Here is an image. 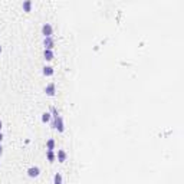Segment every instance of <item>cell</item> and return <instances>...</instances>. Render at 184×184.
Masks as SVG:
<instances>
[{
	"label": "cell",
	"instance_id": "1",
	"mask_svg": "<svg viewBox=\"0 0 184 184\" xmlns=\"http://www.w3.org/2000/svg\"><path fill=\"white\" fill-rule=\"evenodd\" d=\"M51 114H52V121H51L52 128H53V130H56L58 132H63V131H65L63 118L59 115V112L56 111V108H51Z\"/></svg>",
	"mask_w": 184,
	"mask_h": 184
},
{
	"label": "cell",
	"instance_id": "2",
	"mask_svg": "<svg viewBox=\"0 0 184 184\" xmlns=\"http://www.w3.org/2000/svg\"><path fill=\"white\" fill-rule=\"evenodd\" d=\"M42 35L43 38H46V36H52L53 35V28L51 23H45L42 26Z\"/></svg>",
	"mask_w": 184,
	"mask_h": 184
},
{
	"label": "cell",
	"instance_id": "3",
	"mask_svg": "<svg viewBox=\"0 0 184 184\" xmlns=\"http://www.w3.org/2000/svg\"><path fill=\"white\" fill-rule=\"evenodd\" d=\"M43 46H45V49H53L55 47V39H53V36L43 38Z\"/></svg>",
	"mask_w": 184,
	"mask_h": 184
},
{
	"label": "cell",
	"instance_id": "4",
	"mask_svg": "<svg viewBox=\"0 0 184 184\" xmlns=\"http://www.w3.org/2000/svg\"><path fill=\"white\" fill-rule=\"evenodd\" d=\"M45 94H46L47 96H55V94H56V85H55L53 82L47 84L46 88H45Z\"/></svg>",
	"mask_w": 184,
	"mask_h": 184
},
{
	"label": "cell",
	"instance_id": "5",
	"mask_svg": "<svg viewBox=\"0 0 184 184\" xmlns=\"http://www.w3.org/2000/svg\"><path fill=\"white\" fill-rule=\"evenodd\" d=\"M39 174H40V168H39V167H30L28 170V175L30 178H35V177H38Z\"/></svg>",
	"mask_w": 184,
	"mask_h": 184
},
{
	"label": "cell",
	"instance_id": "6",
	"mask_svg": "<svg viewBox=\"0 0 184 184\" xmlns=\"http://www.w3.org/2000/svg\"><path fill=\"white\" fill-rule=\"evenodd\" d=\"M43 58H45V61H52L53 58H55V53H53V49H45L43 51Z\"/></svg>",
	"mask_w": 184,
	"mask_h": 184
},
{
	"label": "cell",
	"instance_id": "7",
	"mask_svg": "<svg viewBox=\"0 0 184 184\" xmlns=\"http://www.w3.org/2000/svg\"><path fill=\"white\" fill-rule=\"evenodd\" d=\"M22 7H23L24 13H30V12H32V0H23Z\"/></svg>",
	"mask_w": 184,
	"mask_h": 184
},
{
	"label": "cell",
	"instance_id": "8",
	"mask_svg": "<svg viewBox=\"0 0 184 184\" xmlns=\"http://www.w3.org/2000/svg\"><path fill=\"white\" fill-rule=\"evenodd\" d=\"M56 158H58V161H59V163H65L66 158H68V154H66L65 150H59V151H58Z\"/></svg>",
	"mask_w": 184,
	"mask_h": 184
},
{
	"label": "cell",
	"instance_id": "9",
	"mask_svg": "<svg viewBox=\"0 0 184 184\" xmlns=\"http://www.w3.org/2000/svg\"><path fill=\"white\" fill-rule=\"evenodd\" d=\"M42 72H43V75H45V76H52L53 73H55V71H53V68H52V66H49V65L45 66Z\"/></svg>",
	"mask_w": 184,
	"mask_h": 184
},
{
	"label": "cell",
	"instance_id": "10",
	"mask_svg": "<svg viewBox=\"0 0 184 184\" xmlns=\"http://www.w3.org/2000/svg\"><path fill=\"white\" fill-rule=\"evenodd\" d=\"M46 158L49 163H53V161L56 160V156H55L53 150H46Z\"/></svg>",
	"mask_w": 184,
	"mask_h": 184
},
{
	"label": "cell",
	"instance_id": "11",
	"mask_svg": "<svg viewBox=\"0 0 184 184\" xmlns=\"http://www.w3.org/2000/svg\"><path fill=\"white\" fill-rule=\"evenodd\" d=\"M51 119H52V114L51 112H43L42 114V122L43 124L51 122Z\"/></svg>",
	"mask_w": 184,
	"mask_h": 184
},
{
	"label": "cell",
	"instance_id": "12",
	"mask_svg": "<svg viewBox=\"0 0 184 184\" xmlns=\"http://www.w3.org/2000/svg\"><path fill=\"white\" fill-rule=\"evenodd\" d=\"M46 150H55V140L49 138L46 141Z\"/></svg>",
	"mask_w": 184,
	"mask_h": 184
},
{
	"label": "cell",
	"instance_id": "13",
	"mask_svg": "<svg viewBox=\"0 0 184 184\" xmlns=\"http://www.w3.org/2000/svg\"><path fill=\"white\" fill-rule=\"evenodd\" d=\"M53 183H55V184L62 183V175H61V174H56V175H55V177H53Z\"/></svg>",
	"mask_w": 184,
	"mask_h": 184
},
{
	"label": "cell",
	"instance_id": "14",
	"mask_svg": "<svg viewBox=\"0 0 184 184\" xmlns=\"http://www.w3.org/2000/svg\"><path fill=\"white\" fill-rule=\"evenodd\" d=\"M2 141H3V134H2V131H0V144H2Z\"/></svg>",
	"mask_w": 184,
	"mask_h": 184
},
{
	"label": "cell",
	"instance_id": "15",
	"mask_svg": "<svg viewBox=\"0 0 184 184\" xmlns=\"http://www.w3.org/2000/svg\"><path fill=\"white\" fill-rule=\"evenodd\" d=\"M3 154V147H2V144H0V156Z\"/></svg>",
	"mask_w": 184,
	"mask_h": 184
},
{
	"label": "cell",
	"instance_id": "16",
	"mask_svg": "<svg viewBox=\"0 0 184 184\" xmlns=\"http://www.w3.org/2000/svg\"><path fill=\"white\" fill-rule=\"evenodd\" d=\"M2 127H3V122H2V119H0V131H2Z\"/></svg>",
	"mask_w": 184,
	"mask_h": 184
},
{
	"label": "cell",
	"instance_id": "17",
	"mask_svg": "<svg viewBox=\"0 0 184 184\" xmlns=\"http://www.w3.org/2000/svg\"><path fill=\"white\" fill-rule=\"evenodd\" d=\"M2 51H3V49H2V46H0V53H2Z\"/></svg>",
	"mask_w": 184,
	"mask_h": 184
}]
</instances>
